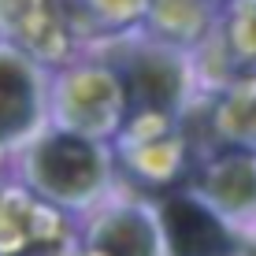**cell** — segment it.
Here are the masks:
<instances>
[{"label": "cell", "instance_id": "obj_5", "mask_svg": "<svg viewBox=\"0 0 256 256\" xmlns=\"http://www.w3.org/2000/svg\"><path fill=\"white\" fill-rule=\"evenodd\" d=\"M178 67L171 64V60H160V56H141L138 67H134V96L138 104H145V108H171L174 100H178Z\"/></svg>", "mask_w": 256, "mask_h": 256}, {"label": "cell", "instance_id": "obj_2", "mask_svg": "<svg viewBox=\"0 0 256 256\" xmlns=\"http://www.w3.org/2000/svg\"><path fill=\"white\" fill-rule=\"evenodd\" d=\"M164 230L174 256H230L234 242L226 238L223 223L200 208L197 200L174 197L164 204Z\"/></svg>", "mask_w": 256, "mask_h": 256}, {"label": "cell", "instance_id": "obj_7", "mask_svg": "<svg viewBox=\"0 0 256 256\" xmlns=\"http://www.w3.org/2000/svg\"><path fill=\"white\" fill-rule=\"evenodd\" d=\"M252 256H256V249H252Z\"/></svg>", "mask_w": 256, "mask_h": 256}, {"label": "cell", "instance_id": "obj_1", "mask_svg": "<svg viewBox=\"0 0 256 256\" xmlns=\"http://www.w3.org/2000/svg\"><path fill=\"white\" fill-rule=\"evenodd\" d=\"M30 171H34V182L60 200H78L86 193H93V186L100 182V160H96L93 145L70 134L41 141L34 148Z\"/></svg>", "mask_w": 256, "mask_h": 256}, {"label": "cell", "instance_id": "obj_4", "mask_svg": "<svg viewBox=\"0 0 256 256\" xmlns=\"http://www.w3.org/2000/svg\"><path fill=\"white\" fill-rule=\"evenodd\" d=\"M96 249L104 256H152L156 238L148 230V219L138 212H119L96 230Z\"/></svg>", "mask_w": 256, "mask_h": 256}, {"label": "cell", "instance_id": "obj_6", "mask_svg": "<svg viewBox=\"0 0 256 256\" xmlns=\"http://www.w3.org/2000/svg\"><path fill=\"white\" fill-rule=\"evenodd\" d=\"M208 193L223 208H245L256 200V167L245 160H223L208 174Z\"/></svg>", "mask_w": 256, "mask_h": 256}, {"label": "cell", "instance_id": "obj_3", "mask_svg": "<svg viewBox=\"0 0 256 256\" xmlns=\"http://www.w3.org/2000/svg\"><path fill=\"white\" fill-rule=\"evenodd\" d=\"M38 112V90L26 64L12 52H0V141L22 134Z\"/></svg>", "mask_w": 256, "mask_h": 256}]
</instances>
